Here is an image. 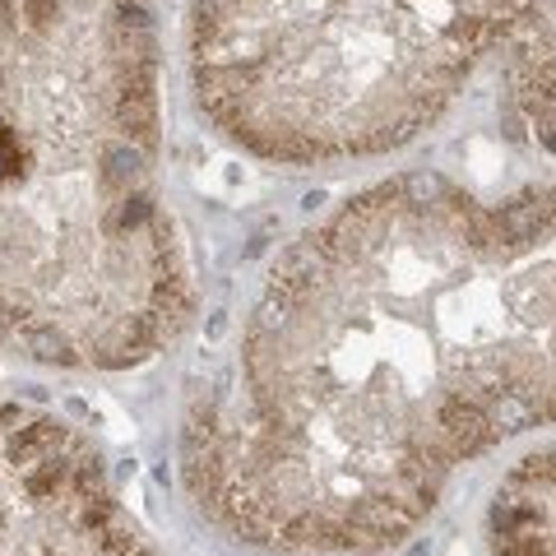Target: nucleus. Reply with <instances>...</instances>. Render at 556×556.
<instances>
[{
  "label": "nucleus",
  "instance_id": "obj_1",
  "mask_svg": "<svg viewBox=\"0 0 556 556\" xmlns=\"http://www.w3.org/2000/svg\"><path fill=\"white\" fill-rule=\"evenodd\" d=\"M556 417V181L478 200L437 167L362 190L269 265L195 386L181 473L265 552H380L459 464Z\"/></svg>",
  "mask_w": 556,
  "mask_h": 556
},
{
  "label": "nucleus",
  "instance_id": "obj_4",
  "mask_svg": "<svg viewBox=\"0 0 556 556\" xmlns=\"http://www.w3.org/2000/svg\"><path fill=\"white\" fill-rule=\"evenodd\" d=\"M0 556H159L98 450L47 408L0 404Z\"/></svg>",
  "mask_w": 556,
  "mask_h": 556
},
{
  "label": "nucleus",
  "instance_id": "obj_2",
  "mask_svg": "<svg viewBox=\"0 0 556 556\" xmlns=\"http://www.w3.org/2000/svg\"><path fill=\"white\" fill-rule=\"evenodd\" d=\"M159 130L153 0H0V353L121 371L181 334Z\"/></svg>",
  "mask_w": 556,
  "mask_h": 556
},
{
  "label": "nucleus",
  "instance_id": "obj_3",
  "mask_svg": "<svg viewBox=\"0 0 556 556\" xmlns=\"http://www.w3.org/2000/svg\"><path fill=\"white\" fill-rule=\"evenodd\" d=\"M547 14V0H190V89L255 159H376L445 121Z\"/></svg>",
  "mask_w": 556,
  "mask_h": 556
}]
</instances>
